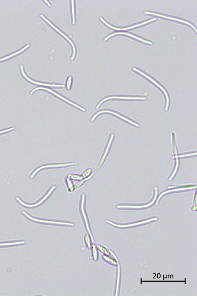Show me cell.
<instances>
[{"label": "cell", "mask_w": 197, "mask_h": 296, "mask_svg": "<svg viewBox=\"0 0 197 296\" xmlns=\"http://www.w3.org/2000/svg\"><path fill=\"white\" fill-rule=\"evenodd\" d=\"M40 89L44 90H46V91H48L49 92H50V93H52V94L55 95L57 97H58L59 98H60L61 99L64 100V101H66V102H67V103H70V104L72 105V106H73L75 107H77V108H78V109H80L81 110H82L83 111H86V110L85 109H84V108L82 107H81L80 106H79V105L76 104V103H73V102L70 101V100L67 99H66L65 98L62 97V96L60 95L57 94V93L56 92H55L52 91V90H51L50 89H49V88H35V89L33 90V91L31 92V94H32L34 92H35L36 91H37V90H40Z\"/></svg>", "instance_id": "cell-1"}, {"label": "cell", "mask_w": 197, "mask_h": 296, "mask_svg": "<svg viewBox=\"0 0 197 296\" xmlns=\"http://www.w3.org/2000/svg\"><path fill=\"white\" fill-rule=\"evenodd\" d=\"M114 134H111L110 139L109 143H108V144L107 146V147H106V150H105V152L104 153L103 156H102V157L101 158V160H100V162H99V163H98V166H97V167H96L95 170L94 172L92 174H91V175H90V176L88 177V178H87L85 180H85H88L90 178H91V177H92L94 175V174L95 173L97 172V171L98 170V169H99V168H100V167L101 166V165H102V163H103V162H104V160H105V158H106V156L107 155V153H108V152H109V148H110L111 144V143H112L113 140V138H114Z\"/></svg>", "instance_id": "cell-2"}, {"label": "cell", "mask_w": 197, "mask_h": 296, "mask_svg": "<svg viewBox=\"0 0 197 296\" xmlns=\"http://www.w3.org/2000/svg\"><path fill=\"white\" fill-rule=\"evenodd\" d=\"M40 16L42 18H43L44 19V20L45 21H46V22H47L48 23L49 25H51V26H52V28H54V29H55L57 31V32H58L59 33H60L61 34V35H62L63 36H64V37H65L66 39H67V40H68L69 42H70V43H71V45L72 47H73V55H72V56L71 58V60H73L74 59L75 55H76V48H75V45L74 44H73V42H72L71 41V40L70 39L68 38V37H67V36H66L65 35V34L63 33H62V32H61V31L59 30L58 29V28H56V27L55 26V25H52V23H51V22L50 21H49V20H48V19H46V18L44 17V16L43 15H41Z\"/></svg>", "instance_id": "cell-3"}, {"label": "cell", "mask_w": 197, "mask_h": 296, "mask_svg": "<svg viewBox=\"0 0 197 296\" xmlns=\"http://www.w3.org/2000/svg\"><path fill=\"white\" fill-rule=\"evenodd\" d=\"M133 70H134V71H135L137 72H139V73H141V75H143V76H145V77L147 78V79H148L149 80L151 81V82H153L154 83V84H155L156 85H157V86L159 88H160V89H161L162 91H163V92L164 93L165 97H166V107H165V111H167L168 110V107H169V96H168L167 93L166 91H165L164 89V88H162V87L160 85H159V84H157V83L156 82V81H155L154 80L152 79L151 77H149V76H147V75L145 74V73H143L142 72L140 71V70H137V69H136V68H134L133 69Z\"/></svg>", "instance_id": "cell-4"}, {"label": "cell", "mask_w": 197, "mask_h": 296, "mask_svg": "<svg viewBox=\"0 0 197 296\" xmlns=\"http://www.w3.org/2000/svg\"><path fill=\"white\" fill-rule=\"evenodd\" d=\"M77 164V163H76V162H70V163L58 164H52L46 165V166L41 167L37 169V170H36L35 172H34V173L33 174V175L31 176V178H33V177H34V176L35 175V174L37 173L39 171H40L41 170V169H43V168H47L63 167L72 166V165H76Z\"/></svg>", "instance_id": "cell-5"}, {"label": "cell", "mask_w": 197, "mask_h": 296, "mask_svg": "<svg viewBox=\"0 0 197 296\" xmlns=\"http://www.w3.org/2000/svg\"><path fill=\"white\" fill-rule=\"evenodd\" d=\"M103 113H109L112 114H113V115H116V116L118 117L119 118H122V119L125 120V121H126L128 122L131 123V124H133L134 125H135V126H136L137 127H139V124H136V123L133 122H132L131 121H130V120L127 119L126 118H124V117L122 116V115H118V114L116 113H115V112H112V111H100V112L97 113H96L95 115H94V116H93L92 118L91 119V122L94 121L95 119V118H97V117L98 116V115H100V114H101Z\"/></svg>", "instance_id": "cell-6"}, {"label": "cell", "mask_w": 197, "mask_h": 296, "mask_svg": "<svg viewBox=\"0 0 197 296\" xmlns=\"http://www.w3.org/2000/svg\"><path fill=\"white\" fill-rule=\"evenodd\" d=\"M112 99H139L144 100L146 99V98L145 97H119V96H114V97H108L103 99L101 101H100V103H99V104L97 105L96 109H98L100 105H101L103 102L106 101V100Z\"/></svg>", "instance_id": "cell-7"}, {"label": "cell", "mask_w": 197, "mask_h": 296, "mask_svg": "<svg viewBox=\"0 0 197 296\" xmlns=\"http://www.w3.org/2000/svg\"><path fill=\"white\" fill-rule=\"evenodd\" d=\"M100 20H101L103 22V23H104L105 25H107L108 26H109L110 28H112V29H113L117 30H126L132 29V28H135V27H136L139 26H140V25H144V24L148 23V22L153 21L156 20V19H157V18H155L153 19H151V20L147 21H146L145 22H143V23H142L138 24V25H133V26L128 27V28H123V29H120V28H115V27L112 26V25H110L109 24L107 23V22H106V21H105L104 20V19L103 18H102V17H101L100 18Z\"/></svg>", "instance_id": "cell-8"}, {"label": "cell", "mask_w": 197, "mask_h": 296, "mask_svg": "<svg viewBox=\"0 0 197 296\" xmlns=\"http://www.w3.org/2000/svg\"><path fill=\"white\" fill-rule=\"evenodd\" d=\"M21 72L22 73L23 76H24L25 79H26L27 80L30 81V82L33 83L37 84V85H44V86H46L48 87H64V85H56V84H46L41 83H40L37 82H35L33 80H31V79H29V78L27 77V76L25 75V72H24L23 70V66H21Z\"/></svg>", "instance_id": "cell-9"}, {"label": "cell", "mask_w": 197, "mask_h": 296, "mask_svg": "<svg viewBox=\"0 0 197 296\" xmlns=\"http://www.w3.org/2000/svg\"><path fill=\"white\" fill-rule=\"evenodd\" d=\"M23 213V214H25V215L27 217L31 219V220L35 221H37V222H43V223L58 224L70 225V226H74V224H72V223H66V222H54V221H51L39 220V219L33 218H32V217H31V216H30L29 215H28V214H27L25 212H24Z\"/></svg>", "instance_id": "cell-10"}, {"label": "cell", "mask_w": 197, "mask_h": 296, "mask_svg": "<svg viewBox=\"0 0 197 296\" xmlns=\"http://www.w3.org/2000/svg\"><path fill=\"white\" fill-rule=\"evenodd\" d=\"M145 14L154 15L160 16V17L165 18L172 19V20L176 21H177L183 22V23H186V24H187V25H190L191 26L192 28H193V29L195 30V31H196V32H197V30L196 29H195V27L193 26V25H192V24H191V23H189V22H186V21H183L182 20H180V19H178L174 18L168 17V16L162 15L157 14L150 13V12L145 11Z\"/></svg>", "instance_id": "cell-11"}, {"label": "cell", "mask_w": 197, "mask_h": 296, "mask_svg": "<svg viewBox=\"0 0 197 296\" xmlns=\"http://www.w3.org/2000/svg\"><path fill=\"white\" fill-rule=\"evenodd\" d=\"M55 188H56V186L55 185L53 186V187H52V189H50V190L49 191L48 193L47 194H46V196H45L43 198V199H42L41 201L40 202L37 203V204H34V205H28V204H25L24 203L22 202V201L20 200V199H19V198H17V199H17V200L19 202H20L21 204H22V205L28 207H35V206H36L40 205V204H41V203L43 202L45 200L47 199L49 195H50V194L52 193V192L53 191V190Z\"/></svg>", "instance_id": "cell-12"}, {"label": "cell", "mask_w": 197, "mask_h": 296, "mask_svg": "<svg viewBox=\"0 0 197 296\" xmlns=\"http://www.w3.org/2000/svg\"><path fill=\"white\" fill-rule=\"evenodd\" d=\"M126 34V35L130 36V37H133V38H134L135 39H137V40H139V41H141L143 42H144V43H147V44H149L151 45H153V43H151V42H150V41H147L144 40H143V39L139 38V37H136V36L132 35V34L127 33H115L111 34V35H109V36H108V37H106V38H105L104 39V41H106L110 37H112L113 36H114L115 35H116V34Z\"/></svg>", "instance_id": "cell-13"}, {"label": "cell", "mask_w": 197, "mask_h": 296, "mask_svg": "<svg viewBox=\"0 0 197 296\" xmlns=\"http://www.w3.org/2000/svg\"><path fill=\"white\" fill-rule=\"evenodd\" d=\"M30 46V45H27L26 46H25V47L23 48V49H21L20 50L18 51V52L15 53H14L11 54V55L7 56L5 57H4L2 58H1V59H0V61H2L4 60L8 59L9 58H11L12 57H13L14 56H16V55H17V54L20 53H21L22 52H23V51L25 50V49H27V48L29 47Z\"/></svg>", "instance_id": "cell-14"}, {"label": "cell", "mask_w": 197, "mask_h": 296, "mask_svg": "<svg viewBox=\"0 0 197 296\" xmlns=\"http://www.w3.org/2000/svg\"><path fill=\"white\" fill-rule=\"evenodd\" d=\"M95 246L96 247H97V248L98 249L99 251H100L102 253H103L105 255H107V256H109L110 253L109 251L107 250V249H106V248L98 244H96Z\"/></svg>", "instance_id": "cell-15"}, {"label": "cell", "mask_w": 197, "mask_h": 296, "mask_svg": "<svg viewBox=\"0 0 197 296\" xmlns=\"http://www.w3.org/2000/svg\"><path fill=\"white\" fill-rule=\"evenodd\" d=\"M67 177L69 179L74 180H80L83 179L80 175L70 173L68 174Z\"/></svg>", "instance_id": "cell-16"}, {"label": "cell", "mask_w": 197, "mask_h": 296, "mask_svg": "<svg viewBox=\"0 0 197 296\" xmlns=\"http://www.w3.org/2000/svg\"><path fill=\"white\" fill-rule=\"evenodd\" d=\"M68 188L69 192H72L74 191L75 190L74 186L73 183L68 178H67V180Z\"/></svg>", "instance_id": "cell-17"}, {"label": "cell", "mask_w": 197, "mask_h": 296, "mask_svg": "<svg viewBox=\"0 0 197 296\" xmlns=\"http://www.w3.org/2000/svg\"><path fill=\"white\" fill-rule=\"evenodd\" d=\"M92 171V169L90 168H88V169H86L82 173V175H81L82 178L83 179L84 178H87V177L89 176L90 174L91 173Z\"/></svg>", "instance_id": "cell-18"}, {"label": "cell", "mask_w": 197, "mask_h": 296, "mask_svg": "<svg viewBox=\"0 0 197 296\" xmlns=\"http://www.w3.org/2000/svg\"><path fill=\"white\" fill-rule=\"evenodd\" d=\"M72 79L73 78L71 76H69L68 78L67 82H66V88H67L68 90H70L71 89V86L72 85Z\"/></svg>", "instance_id": "cell-19"}, {"label": "cell", "mask_w": 197, "mask_h": 296, "mask_svg": "<svg viewBox=\"0 0 197 296\" xmlns=\"http://www.w3.org/2000/svg\"><path fill=\"white\" fill-rule=\"evenodd\" d=\"M71 9H72V24L73 25H75V10H74V1H71Z\"/></svg>", "instance_id": "cell-20"}, {"label": "cell", "mask_w": 197, "mask_h": 296, "mask_svg": "<svg viewBox=\"0 0 197 296\" xmlns=\"http://www.w3.org/2000/svg\"><path fill=\"white\" fill-rule=\"evenodd\" d=\"M85 241L86 244L87 245V246H88V248H90L91 246V242H90V237L87 234H86L85 236Z\"/></svg>", "instance_id": "cell-21"}, {"label": "cell", "mask_w": 197, "mask_h": 296, "mask_svg": "<svg viewBox=\"0 0 197 296\" xmlns=\"http://www.w3.org/2000/svg\"><path fill=\"white\" fill-rule=\"evenodd\" d=\"M25 241L17 242L11 243H1L0 244V246L12 245L20 244H25Z\"/></svg>", "instance_id": "cell-22"}, {"label": "cell", "mask_w": 197, "mask_h": 296, "mask_svg": "<svg viewBox=\"0 0 197 296\" xmlns=\"http://www.w3.org/2000/svg\"><path fill=\"white\" fill-rule=\"evenodd\" d=\"M103 258H104L105 260L107 261L108 262L110 263L111 264H115L116 262H115V261L114 260V259H113L112 258L110 257L109 256H107L106 255V256H103Z\"/></svg>", "instance_id": "cell-23"}, {"label": "cell", "mask_w": 197, "mask_h": 296, "mask_svg": "<svg viewBox=\"0 0 197 296\" xmlns=\"http://www.w3.org/2000/svg\"><path fill=\"white\" fill-rule=\"evenodd\" d=\"M92 247L93 255V257H94V260H96L97 259V249H96L95 246H94Z\"/></svg>", "instance_id": "cell-24"}, {"label": "cell", "mask_w": 197, "mask_h": 296, "mask_svg": "<svg viewBox=\"0 0 197 296\" xmlns=\"http://www.w3.org/2000/svg\"><path fill=\"white\" fill-rule=\"evenodd\" d=\"M85 181V180H80L79 182H77V183H76L74 186V188L75 189H76L80 187V186L83 184L84 181Z\"/></svg>", "instance_id": "cell-25"}, {"label": "cell", "mask_w": 197, "mask_h": 296, "mask_svg": "<svg viewBox=\"0 0 197 296\" xmlns=\"http://www.w3.org/2000/svg\"><path fill=\"white\" fill-rule=\"evenodd\" d=\"M14 129H15V127H11V128H10V129H7V130H2V131H0V134H2L3 133H6V132L11 131V130H14Z\"/></svg>", "instance_id": "cell-26"}, {"label": "cell", "mask_w": 197, "mask_h": 296, "mask_svg": "<svg viewBox=\"0 0 197 296\" xmlns=\"http://www.w3.org/2000/svg\"><path fill=\"white\" fill-rule=\"evenodd\" d=\"M194 207H192V210H193V211H196L197 210L195 209V208H196V204H195V205H194Z\"/></svg>", "instance_id": "cell-27"}, {"label": "cell", "mask_w": 197, "mask_h": 296, "mask_svg": "<svg viewBox=\"0 0 197 296\" xmlns=\"http://www.w3.org/2000/svg\"><path fill=\"white\" fill-rule=\"evenodd\" d=\"M44 1L45 2H46V3H47V4L48 6H51V4L49 3V2H48V1Z\"/></svg>", "instance_id": "cell-28"}]
</instances>
